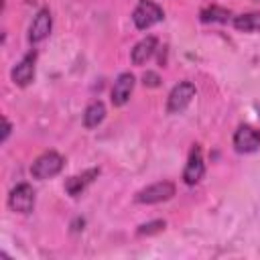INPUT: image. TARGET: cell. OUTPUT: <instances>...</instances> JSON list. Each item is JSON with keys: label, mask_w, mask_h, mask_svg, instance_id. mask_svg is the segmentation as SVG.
<instances>
[{"label": "cell", "mask_w": 260, "mask_h": 260, "mask_svg": "<svg viewBox=\"0 0 260 260\" xmlns=\"http://www.w3.org/2000/svg\"><path fill=\"white\" fill-rule=\"evenodd\" d=\"M63 165H65V160L59 152L47 150V152H43L35 158V162L30 165V175H32V179L45 181V179H51V177L59 175Z\"/></svg>", "instance_id": "6da1fadb"}, {"label": "cell", "mask_w": 260, "mask_h": 260, "mask_svg": "<svg viewBox=\"0 0 260 260\" xmlns=\"http://www.w3.org/2000/svg\"><path fill=\"white\" fill-rule=\"evenodd\" d=\"M162 18H165V12L154 0H138L136 8L132 12V22L138 30H146V28L154 26L156 22H160Z\"/></svg>", "instance_id": "7a4b0ae2"}, {"label": "cell", "mask_w": 260, "mask_h": 260, "mask_svg": "<svg viewBox=\"0 0 260 260\" xmlns=\"http://www.w3.org/2000/svg\"><path fill=\"white\" fill-rule=\"evenodd\" d=\"M195 98V85L191 81H181L177 83L171 93H169V100H167V112L169 114H181L189 104L191 100Z\"/></svg>", "instance_id": "3957f363"}, {"label": "cell", "mask_w": 260, "mask_h": 260, "mask_svg": "<svg viewBox=\"0 0 260 260\" xmlns=\"http://www.w3.org/2000/svg\"><path fill=\"white\" fill-rule=\"evenodd\" d=\"M173 195H175V185L171 181H158V183H152V185L140 189L136 193V201L144 203V205H152V203L169 201Z\"/></svg>", "instance_id": "277c9868"}, {"label": "cell", "mask_w": 260, "mask_h": 260, "mask_svg": "<svg viewBox=\"0 0 260 260\" xmlns=\"http://www.w3.org/2000/svg\"><path fill=\"white\" fill-rule=\"evenodd\" d=\"M8 207L16 213H30L35 207V191L28 183L16 185L8 195Z\"/></svg>", "instance_id": "5b68a950"}, {"label": "cell", "mask_w": 260, "mask_h": 260, "mask_svg": "<svg viewBox=\"0 0 260 260\" xmlns=\"http://www.w3.org/2000/svg\"><path fill=\"white\" fill-rule=\"evenodd\" d=\"M234 148L242 154L256 152L260 148V130L250 124H242L234 134Z\"/></svg>", "instance_id": "8992f818"}, {"label": "cell", "mask_w": 260, "mask_h": 260, "mask_svg": "<svg viewBox=\"0 0 260 260\" xmlns=\"http://www.w3.org/2000/svg\"><path fill=\"white\" fill-rule=\"evenodd\" d=\"M203 175H205L203 152H201L199 144H193V148L189 152V158H187V165H185V171H183V181L187 185H195V183L201 181Z\"/></svg>", "instance_id": "52a82bcc"}, {"label": "cell", "mask_w": 260, "mask_h": 260, "mask_svg": "<svg viewBox=\"0 0 260 260\" xmlns=\"http://www.w3.org/2000/svg\"><path fill=\"white\" fill-rule=\"evenodd\" d=\"M35 63H37V53L28 51L14 67H12V81L20 87H26L35 79Z\"/></svg>", "instance_id": "ba28073f"}, {"label": "cell", "mask_w": 260, "mask_h": 260, "mask_svg": "<svg viewBox=\"0 0 260 260\" xmlns=\"http://www.w3.org/2000/svg\"><path fill=\"white\" fill-rule=\"evenodd\" d=\"M51 26H53V18H51V12L49 8H41L37 12V16L32 18L30 22V28H28V41L30 43H41L49 37L51 32Z\"/></svg>", "instance_id": "9c48e42d"}, {"label": "cell", "mask_w": 260, "mask_h": 260, "mask_svg": "<svg viewBox=\"0 0 260 260\" xmlns=\"http://www.w3.org/2000/svg\"><path fill=\"white\" fill-rule=\"evenodd\" d=\"M132 89H134V75L132 73H120L114 81V87H112V104L118 108L124 106L130 100Z\"/></svg>", "instance_id": "30bf717a"}, {"label": "cell", "mask_w": 260, "mask_h": 260, "mask_svg": "<svg viewBox=\"0 0 260 260\" xmlns=\"http://www.w3.org/2000/svg\"><path fill=\"white\" fill-rule=\"evenodd\" d=\"M100 175V169H87V171H83V173H79V175H73V177H69L67 181H65V191L71 195V197H77V195H81L83 191H85V187L89 185V183H93V179Z\"/></svg>", "instance_id": "8fae6325"}, {"label": "cell", "mask_w": 260, "mask_h": 260, "mask_svg": "<svg viewBox=\"0 0 260 260\" xmlns=\"http://www.w3.org/2000/svg\"><path fill=\"white\" fill-rule=\"evenodd\" d=\"M154 51H156V37H144L134 45L130 59L134 65H144L154 55Z\"/></svg>", "instance_id": "7c38bea8"}, {"label": "cell", "mask_w": 260, "mask_h": 260, "mask_svg": "<svg viewBox=\"0 0 260 260\" xmlns=\"http://www.w3.org/2000/svg\"><path fill=\"white\" fill-rule=\"evenodd\" d=\"M104 118H106V106L100 100L91 102L83 112V126L85 128H95L104 122Z\"/></svg>", "instance_id": "4fadbf2b"}, {"label": "cell", "mask_w": 260, "mask_h": 260, "mask_svg": "<svg viewBox=\"0 0 260 260\" xmlns=\"http://www.w3.org/2000/svg\"><path fill=\"white\" fill-rule=\"evenodd\" d=\"M234 26L242 32H256L260 30V12H248L234 18Z\"/></svg>", "instance_id": "5bb4252c"}, {"label": "cell", "mask_w": 260, "mask_h": 260, "mask_svg": "<svg viewBox=\"0 0 260 260\" xmlns=\"http://www.w3.org/2000/svg\"><path fill=\"white\" fill-rule=\"evenodd\" d=\"M230 10L221 8V6H209L201 10V20L203 22H228L230 20Z\"/></svg>", "instance_id": "9a60e30c"}, {"label": "cell", "mask_w": 260, "mask_h": 260, "mask_svg": "<svg viewBox=\"0 0 260 260\" xmlns=\"http://www.w3.org/2000/svg\"><path fill=\"white\" fill-rule=\"evenodd\" d=\"M165 221L162 219H154V221H148V223H142L138 228V236H150V234H158L165 230Z\"/></svg>", "instance_id": "2e32d148"}, {"label": "cell", "mask_w": 260, "mask_h": 260, "mask_svg": "<svg viewBox=\"0 0 260 260\" xmlns=\"http://www.w3.org/2000/svg\"><path fill=\"white\" fill-rule=\"evenodd\" d=\"M142 83H144L146 87H158V85H160V77H158V73H154V71H146V73L142 75Z\"/></svg>", "instance_id": "e0dca14e"}, {"label": "cell", "mask_w": 260, "mask_h": 260, "mask_svg": "<svg viewBox=\"0 0 260 260\" xmlns=\"http://www.w3.org/2000/svg\"><path fill=\"white\" fill-rule=\"evenodd\" d=\"M10 130H12V124L8 122V118H4V130H2V142L8 138V134H10Z\"/></svg>", "instance_id": "ac0fdd59"}]
</instances>
